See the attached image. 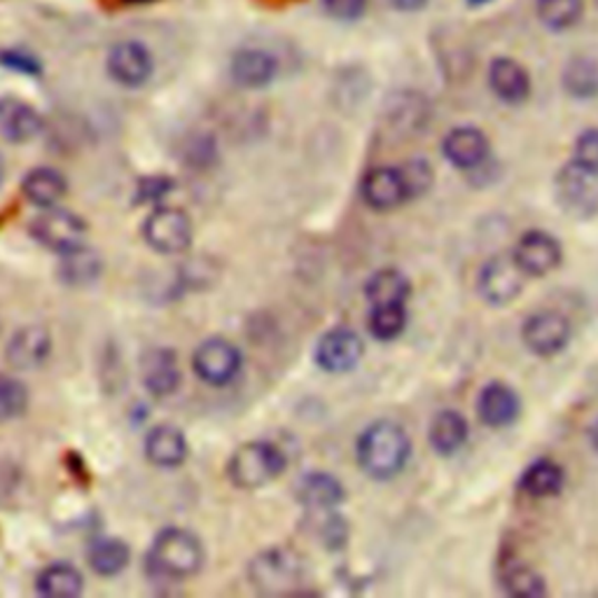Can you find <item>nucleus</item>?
Here are the masks:
<instances>
[{
    "label": "nucleus",
    "instance_id": "17",
    "mask_svg": "<svg viewBox=\"0 0 598 598\" xmlns=\"http://www.w3.org/2000/svg\"><path fill=\"white\" fill-rule=\"evenodd\" d=\"M232 80L238 87L246 89H259L274 82L278 73V61L265 52V50H255V47H248V50L236 52L232 59Z\"/></svg>",
    "mask_w": 598,
    "mask_h": 598
},
{
    "label": "nucleus",
    "instance_id": "8",
    "mask_svg": "<svg viewBox=\"0 0 598 598\" xmlns=\"http://www.w3.org/2000/svg\"><path fill=\"white\" fill-rule=\"evenodd\" d=\"M193 367L206 384L225 386L242 370V351L227 340L213 337L195 351Z\"/></svg>",
    "mask_w": 598,
    "mask_h": 598
},
{
    "label": "nucleus",
    "instance_id": "36",
    "mask_svg": "<svg viewBox=\"0 0 598 598\" xmlns=\"http://www.w3.org/2000/svg\"><path fill=\"white\" fill-rule=\"evenodd\" d=\"M29 404L27 386L19 379L0 374V421L17 419Z\"/></svg>",
    "mask_w": 598,
    "mask_h": 598
},
{
    "label": "nucleus",
    "instance_id": "7",
    "mask_svg": "<svg viewBox=\"0 0 598 598\" xmlns=\"http://www.w3.org/2000/svg\"><path fill=\"white\" fill-rule=\"evenodd\" d=\"M557 199L568 215L589 218L598 210V176L570 161L557 176Z\"/></svg>",
    "mask_w": 598,
    "mask_h": 598
},
{
    "label": "nucleus",
    "instance_id": "42",
    "mask_svg": "<svg viewBox=\"0 0 598 598\" xmlns=\"http://www.w3.org/2000/svg\"><path fill=\"white\" fill-rule=\"evenodd\" d=\"M428 0H391V6L400 12H416L421 10Z\"/></svg>",
    "mask_w": 598,
    "mask_h": 598
},
{
    "label": "nucleus",
    "instance_id": "45",
    "mask_svg": "<svg viewBox=\"0 0 598 598\" xmlns=\"http://www.w3.org/2000/svg\"><path fill=\"white\" fill-rule=\"evenodd\" d=\"M3 174H6V164H3V157H0V183H3Z\"/></svg>",
    "mask_w": 598,
    "mask_h": 598
},
{
    "label": "nucleus",
    "instance_id": "20",
    "mask_svg": "<svg viewBox=\"0 0 598 598\" xmlns=\"http://www.w3.org/2000/svg\"><path fill=\"white\" fill-rule=\"evenodd\" d=\"M50 332L40 325H29L19 330L8 344V363L14 370H33L45 363V357L50 355Z\"/></svg>",
    "mask_w": 598,
    "mask_h": 598
},
{
    "label": "nucleus",
    "instance_id": "4",
    "mask_svg": "<svg viewBox=\"0 0 598 598\" xmlns=\"http://www.w3.org/2000/svg\"><path fill=\"white\" fill-rule=\"evenodd\" d=\"M251 585L259 594H291L304 578V559L291 547H274L248 566Z\"/></svg>",
    "mask_w": 598,
    "mask_h": 598
},
{
    "label": "nucleus",
    "instance_id": "18",
    "mask_svg": "<svg viewBox=\"0 0 598 598\" xmlns=\"http://www.w3.org/2000/svg\"><path fill=\"white\" fill-rule=\"evenodd\" d=\"M140 374H143V384H146V389L157 398L176 393L180 384L178 361L169 349H153L143 355Z\"/></svg>",
    "mask_w": 598,
    "mask_h": 598
},
{
    "label": "nucleus",
    "instance_id": "43",
    "mask_svg": "<svg viewBox=\"0 0 598 598\" xmlns=\"http://www.w3.org/2000/svg\"><path fill=\"white\" fill-rule=\"evenodd\" d=\"M489 3H491V0H468V8H484Z\"/></svg>",
    "mask_w": 598,
    "mask_h": 598
},
{
    "label": "nucleus",
    "instance_id": "6",
    "mask_svg": "<svg viewBox=\"0 0 598 598\" xmlns=\"http://www.w3.org/2000/svg\"><path fill=\"white\" fill-rule=\"evenodd\" d=\"M365 355V344L361 334L351 327H334L327 330L316 344L314 357L316 365L330 374H346L361 365Z\"/></svg>",
    "mask_w": 598,
    "mask_h": 598
},
{
    "label": "nucleus",
    "instance_id": "33",
    "mask_svg": "<svg viewBox=\"0 0 598 598\" xmlns=\"http://www.w3.org/2000/svg\"><path fill=\"white\" fill-rule=\"evenodd\" d=\"M406 314L404 304H393V306H372L370 308V334L379 342H393L406 330Z\"/></svg>",
    "mask_w": 598,
    "mask_h": 598
},
{
    "label": "nucleus",
    "instance_id": "2",
    "mask_svg": "<svg viewBox=\"0 0 598 598\" xmlns=\"http://www.w3.org/2000/svg\"><path fill=\"white\" fill-rule=\"evenodd\" d=\"M153 572L161 578H193L204 566V547L197 536L183 529H169L157 536L148 555Z\"/></svg>",
    "mask_w": 598,
    "mask_h": 598
},
{
    "label": "nucleus",
    "instance_id": "14",
    "mask_svg": "<svg viewBox=\"0 0 598 598\" xmlns=\"http://www.w3.org/2000/svg\"><path fill=\"white\" fill-rule=\"evenodd\" d=\"M363 199L374 210H391L410 202V193L402 178V171L395 166H379L372 169L363 180Z\"/></svg>",
    "mask_w": 598,
    "mask_h": 598
},
{
    "label": "nucleus",
    "instance_id": "24",
    "mask_svg": "<svg viewBox=\"0 0 598 598\" xmlns=\"http://www.w3.org/2000/svg\"><path fill=\"white\" fill-rule=\"evenodd\" d=\"M412 295V283L400 269H379L365 285V297L370 306L406 304Z\"/></svg>",
    "mask_w": 598,
    "mask_h": 598
},
{
    "label": "nucleus",
    "instance_id": "12",
    "mask_svg": "<svg viewBox=\"0 0 598 598\" xmlns=\"http://www.w3.org/2000/svg\"><path fill=\"white\" fill-rule=\"evenodd\" d=\"M33 236L45 248L66 253L82 246L85 223L73 213H68L63 208H52L42 213L33 223Z\"/></svg>",
    "mask_w": 598,
    "mask_h": 598
},
{
    "label": "nucleus",
    "instance_id": "5",
    "mask_svg": "<svg viewBox=\"0 0 598 598\" xmlns=\"http://www.w3.org/2000/svg\"><path fill=\"white\" fill-rule=\"evenodd\" d=\"M526 274L519 269L512 255H496L487 259L477 274V291L491 306H506L523 291Z\"/></svg>",
    "mask_w": 598,
    "mask_h": 598
},
{
    "label": "nucleus",
    "instance_id": "27",
    "mask_svg": "<svg viewBox=\"0 0 598 598\" xmlns=\"http://www.w3.org/2000/svg\"><path fill=\"white\" fill-rule=\"evenodd\" d=\"M63 259L59 265V276L68 285H89L101 276V257L91 248L78 246L73 251L61 253Z\"/></svg>",
    "mask_w": 598,
    "mask_h": 598
},
{
    "label": "nucleus",
    "instance_id": "3",
    "mask_svg": "<svg viewBox=\"0 0 598 598\" xmlns=\"http://www.w3.org/2000/svg\"><path fill=\"white\" fill-rule=\"evenodd\" d=\"M285 470L283 451L269 442H248L234 451L227 474L238 489H262Z\"/></svg>",
    "mask_w": 598,
    "mask_h": 598
},
{
    "label": "nucleus",
    "instance_id": "22",
    "mask_svg": "<svg viewBox=\"0 0 598 598\" xmlns=\"http://www.w3.org/2000/svg\"><path fill=\"white\" fill-rule=\"evenodd\" d=\"M42 131L40 115L19 99H0V136L10 143H27Z\"/></svg>",
    "mask_w": 598,
    "mask_h": 598
},
{
    "label": "nucleus",
    "instance_id": "32",
    "mask_svg": "<svg viewBox=\"0 0 598 598\" xmlns=\"http://www.w3.org/2000/svg\"><path fill=\"white\" fill-rule=\"evenodd\" d=\"M38 591L50 598H70L82 591V578L76 568L57 563L45 568L38 578Z\"/></svg>",
    "mask_w": 598,
    "mask_h": 598
},
{
    "label": "nucleus",
    "instance_id": "16",
    "mask_svg": "<svg viewBox=\"0 0 598 598\" xmlns=\"http://www.w3.org/2000/svg\"><path fill=\"white\" fill-rule=\"evenodd\" d=\"M519 412L521 402L517 391L508 384H500V381L484 386L480 398H477V414H480L482 423H487L489 428L512 425L519 419Z\"/></svg>",
    "mask_w": 598,
    "mask_h": 598
},
{
    "label": "nucleus",
    "instance_id": "30",
    "mask_svg": "<svg viewBox=\"0 0 598 598\" xmlns=\"http://www.w3.org/2000/svg\"><path fill=\"white\" fill-rule=\"evenodd\" d=\"M89 566L99 572V576H117L129 561V547L117 538H101L94 540L89 547Z\"/></svg>",
    "mask_w": 598,
    "mask_h": 598
},
{
    "label": "nucleus",
    "instance_id": "28",
    "mask_svg": "<svg viewBox=\"0 0 598 598\" xmlns=\"http://www.w3.org/2000/svg\"><path fill=\"white\" fill-rule=\"evenodd\" d=\"M563 89L572 99H594L598 97V66L591 59L578 57L566 63Z\"/></svg>",
    "mask_w": 598,
    "mask_h": 598
},
{
    "label": "nucleus",
    "instance_id": "37",
    "mask_svg": "<svg viewBox=\"0 0 598 598\" xmlns=\"http://www.w3.org/2000/svg\"><path fill=\"white\" fill-rule=\"evenodd\" d=\"M406 193H410V199L423 197L430 187H433V166H430L425 159H412L406 161L404 166H400Z\"/></svg>",
    "mask_w": 598,
    "mask_h": 598
},
{
    "label": "nucleus",
    "instance_id": "9",
    "mask_svg": "<svg viewBox=\"0 0 598 598\" xmlns=\"http://www.w3.org/2000/svg\"><path fill=\"white\" fill-rule=\"evenodd\" d=\"M143 234L155 251L174 255L185 251L193 242V223L178 208H157L146 220Z\"/></svg>",
    "mask_w": 598,
    "mask_h": 598
},
{
    "label": "nucleus",
    "instance_id": "15",
    "mask_svg": "<svg viewBox=\"0 0 598 598\" xmlns=\"http://www.w3.org/2000/svg\"><path fill=\"white\" fill-rule=\"evenodd\" d=\"M442 153L457 169H480L489 157V140L480 129L459 127L444 136Z\"/></svg>",
    "mask_w": 598,
    "mask_h": 598
},
{
    "label": "nucleus",
    "instance_id": "21",
    "mask_svg": "<svg viewBox=\"0 0 598 598\" xmlns=\"http://www.w3.org/2000/svg\"><path fill=\"white\" fill-rule=\"evenodd\" d=\"M489 85H491L496 97L506 104H523L531 94L529 73H526V70L517 61H512L508 57H500L491 63Z\"/></svg>",
    "mask_w": 598,
    "mask_h": 598
},
{
    "label": "nucleus",
    "instance_id": "34",
    "mask_svg": "<svg viewBox=\"0 0 598 598\" xmlns=\"http://www.w3.org/2000/svg\"><path fill=\"white\" fill-rule=\"evenodd\" d=\"M500 582L510 596H519V598H540L547 594L540 572L521 563H510L506 570H502Z\"/></svg>",
    "mask_w": 598,
    "mask_h": 598
},
{
    "label": "nucleus",
    "instance_id": "11",
    "mask_svg": "<svg viewBox=\"0 0 598 598\" xmlns=\"http://www.w3.org/2000/svg\"><path fill=\"white\" fill-rule=\"evenodd\" d=\"M519 269L526 274V278L533 276H547L561 265V244L552 234L545 232H526L512 253Z\"/></svg>",
    "mask_w": 598,
    "mask_h": 598
},
{
    "label": "nucleus",
    "instance_id": "38",
    "mask_svg": "<svg viewBox=\"0 0 598 598\" xmlns=\"http://www.w3.org/2000/svg\"><path fill=\"white\" fill-rule=\"evenodd\" d=\"M572 164L580 166V169L587 174L598 176V129H589L576 140Z\"/></svg>",
    "mask_w": 598,
    "mask_h": 598
},
{
    "label": "nucleus",
    "instance_id": "44",
    "mask_svg": "<svg viewBox=\"0 0 598 598\" xmlns=\"http://www.w3.org/2000/svg\"><path fill=\"white\" fill-rule=\"evenodd\" d=\"M591 444H594V449L598 451V423L591 428Z\"/></svg>",
    "mask_w": 598,
    "mask_h": 598
},
{
    "label": "nucleus",
    "instance_id": "31",
    "mask_svg": "<svg viewBox=\"0 0 598 598\" xmlns=\"http://www.w3.org/2000/svg\"><path fill=\"white\" fill-rule=\"evenodd\" d=\"M389 117L395 129L400 131H414L423 127L428 117V104L416 91H402L393 97L389 106Z\"/></svg>",
    "mask_w": 598,
    "mask_h": 598
},
{
    "label": "nucleus",
    "instance_id": "1",
    "mask_svg": "<svg viewBox=\"0 0 598 598\" xmlns=\"http://www.w3.org/2000/svg\"><path fill=\"white\" fill-rule=\"evenodd\" d=\"M412 457V442L393 421H376L357 440V463L374 480H393Z\"/></svg>",
    "mask_w": 598,
    "mask_h": 598
},
{
    "label": "nucleus",
    "instance_id": "13",
    "mask_svg": "<svg viewBox=\"0 0 598 598\" xmlns=\"http://www.w3.org/2000/svg\"><path fill=\"white\" fill-rule=\"evenodd\" d=\"M108 73L119 85L140 87L153 76V57L140 42H119L108 55Z\"/></svg>",
    "mask_w": 598,
    "mask_h": 598
},
{
    "label": "nucleus",
    "instance_id": "35",
    "mask_svg": "<svg viewBox=\"0 0 598 598\" xmlns=\"http://www.w3.org/2000/svg\"><path fill=\"white\" fill-rule=\"evenodd\" d=\"M538 17L547 29L566 31L582 17V0H538Z\"/></svg>",
    "mask_w": 598,
    "mask_h": 598
},
{
    "label": "nucleus",
    "instance_id": "40",
    "mask_svg": "<svg viewBox=\"0 0 598 598\" xmlns=\"http://www.w3.org/2000/svg\"><path fill=\"white\" fill-rule=\"evenodd\" d=\"M0 63L12 68V70H19V73H27V76H36L40 70V66L33 57L21 55V52H3L0 55Z\"/></svg>",
    "mask_w": 598,
    "mask_h": 598
},
{
    "label": "nucleus",
    "instance_id": "29",
    "mask_svg": "<svg viewBox=\"0 0 598 598\" xmlns=\"http://www.w3.org/2000/svg\"><path fill=\"white\" fill-rule=\"evenodd\" d=\"M23 193L33 204L50 208L66 195V180L52 169H36L23 180Z\"/></svg>",
    "mask_w": 598,
    "mask_h": 598
},
{
    "label": "nucleus",
    "instance_id": "41",
    "mask_svg": "<svg viewBox=\"0 0 598 598\" xmlns=\"http://www.w3.org/2000/svg\"><path fill=\"white\" fill-rule=\"evenodd\" d=\"M169 189H171V180H164V178L148 180V183H143V187H140V199L153 202V199L169 193Z\"/></svg>",
    "mask_w": 598,
    "mask_h": 598
},
{
    "label": "nucleus",
    "instance_id": "26",
    "mask_svg": "<svg viewBox=\"0 0 598 598\" xmlns=\"http://www.w3.org/2000/svg\"><path fill=\"white\" fill-rule=\"evenodd\" d=\"M146 453L159 468H178L187 459V442L180 430L171 425H159L146 440Z\"/></svg>",
    "mask_w": 598,
    "mask_h": 598
},
{
    "label": "nucleus",
    "instance_id": "19",
    "mask_svg": "<svg viewBox=\"0 0 598 598\" xmlns=\"http://www.w3.org/2000/svg\"><path fill=\"white\" fill-rule=\"evenodd\" d=\"M297 498L304 508L314 512H327L340 508L346 491L342 482L334 474L327 472H308L304 474L297 484Z\"/></svg>",
    "mask_w": 598,
    "mask_h": 598
},
{
    "label": "nucleus",
    "instance_id": "10",
    "mask_svg": "<svg viewBox=\"0 0 598 598\" xmlns=\"http://www.w3.org/2000/svg\"><path fill=\"white\" fill-rule=\"evenodd\" d=\"M521 340L531 353L540 357H549L561 353L570 342V325L566 316L557 311H540L526 318L521 327Z\"/></svg>",
    "mask_w": 598,
    "mask_h": 598
},
{
    "label": "nucleus",
    "instance_id": "39",
    "mask_svg": "<svg viewBox=\"0 0 598 598\" xmlns=\"http://www.w3.org/2000/svg\"><path fill=\"white\" fill-rule=\"evenodd\" d=\"M325 12L337 21H355L367 10V0H323Z\"/></svg>",
    "mask_w": 598,
    "mask_h": 598
},
{
    "label": "nucleus",
    "instance_id": "25",
    "mask_svg": "<svg viewBox=\"0 0 598 598\" xmlns=\"http://www.w3.org/2000/svg\"><path fill=\"white\" fill-rule=\"evenodd\" d=\"M566 484V472L559 463L540 459L526 468L519 477V489L531 498H549L557 496Z\"/></svg>",
    "mask_w": 598,
    "mask_h": 598
},
{
    "label": "nucleus",
    "instance_id": "23",
    "mask_svg": "<svg viewBox=\"0 0 598 598\" xmlns=\"http://www.w3.org/2000/svg\"><path fill=\"white\" fill-rule=\"evenodd\" d=\"M468 435H470V425L465 416L453 410L440 412L428 430L430 447H433L440 457H453V453H459L465 447Z\"/></svg>",
    "mask_w": 598,
    "mask_h": 598
},
{
    "label": "nucleus",
    "instance_id": "46",
    "mask_svg": "<svg viewBox=\"0 0 598 598\" xmlns=\"http://www.w3.org/2000/svg\"><path fill=\"white\" fill-rule=\"evenodd\" d=\"M127 3H148V0H127Z\"/></svg>",
    "mask_w": 598,
    "mask_h": 598
}]
</instances>
